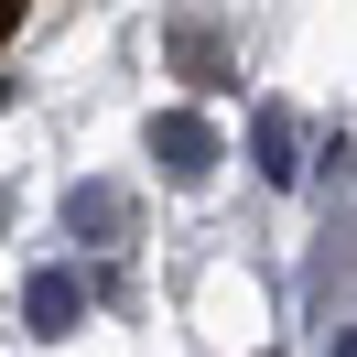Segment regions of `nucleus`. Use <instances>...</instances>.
Wrapping results in <instances>:
<instances>
[{
    "mask_svg": "<svg viewBox=\"0 0 357 357\" xmlns=\"http://www.w3.org/2000/svg\"><path fill=\"white\" fill-rule=\"evenodd\" d=\"M292 141H303V119H292L282 98H260V109H249V152H260V174H271V184L303 174V152H292Z\"/></svg>",
    "mask_w": 357,
    "mask_h": 357,
    "instance_id": "nucleus-4",
    "label": "nucleus"
},
{
    "mask_svg": "<svg viewBox=\"0 0 357 357\" xmlns=\"http://www.w3.org/2000/svg\"><path fill=\"white\" fill-rule=\"evenodd\" d=\"M22 325L33 335H76L87 325V282H76V271H33L22 282Z\"/></svg>",
    "mask_w": 357,
    "mask_h": 357,
    "instance_id": "nucleus-2",
    "label": "nucleus"
},
{
    "mask_svg": "<svg viewBox=\"0 0 357 357\" xmlns=\"http://www.w3.org/2000/svg\"><path fill=\"white\" fill-rule=\"evenodd\" d=\"M11 11H22V0H0V33H11Z\"/></svg>",
    "mask_w": 357,
    "mask_h": 357,
    "instance_id": "nucleus-6",
    "label": "nucleus"
},
{
    "mask_svg": "<svg viewBox=\"0 0 357 357\" xmlns=\"http://www.w3.org/2000/svg\"><path fill=\"white\" fill-rule=\"evenodd\" d=\"M66 238H130V184H66Z\"/></svg>",
    "mask_w": 357,
    "mask_h": 357,
    "instance_id": "nucleus-3",
    "label": "nucleus"
},
{
    "mask_svg": "<svg viewBox=\"0 0 357 357\" xmlns=\"http://www.w3.org/2000/svg\"><path fill=\"white\" fill-rule=\"evenodd\" d=\"M152 152H162L174 184H206V174H217V119H206V109H162L152 119Z\"/></svg>",
    "mask_w": 357,
    "mask_h": 357,
    "instance_id": "nucleus-1",
    "label": "nucleus"
},
{
    "mask_svg": "<svg viewBox=\"0 0 357 357\" xmlns=\"http://www.w3.org/2000/svg\"><path fill=\"white\" fill-rule=\"evenodd\" d=\"M0 109H11V76H0Z\"/></svg>",
    "mask_w": 357,
    "mask_h": 357,
    "instance_id": "nucleus-7",
    "label": "nucleus"
},
{
    "mask_svg": "<svg viewBox=\"0 0 357 357\" xmlns=\"http://www.w3.org/2000/svg\"><path fill=\"white\" fill-rule=\"evenodd\" d=\"M335 357H357V347H347V335H335Z\"/></svg>",
    "mask_w": 357,
    "mask_h": 357,
    "instance_id": "nucleus-8",
    "label": "nucleus"
},
{
    "mask_svg": "<svg viewBox=\"0 0 357 357\" xmlns=\"http://www.w3.org/2000/svg\"><path fill=\"white\" fill-rule=\"evenodd\" d=\"M174 54H184V76H227V66H217V33H206V22H174Z\"/></svg>",
    "mask_w": 357,
    "mask_h": 357,
    "instance_id": "nucleus-5",
    "label": "nucleus"
}]
</instances>
